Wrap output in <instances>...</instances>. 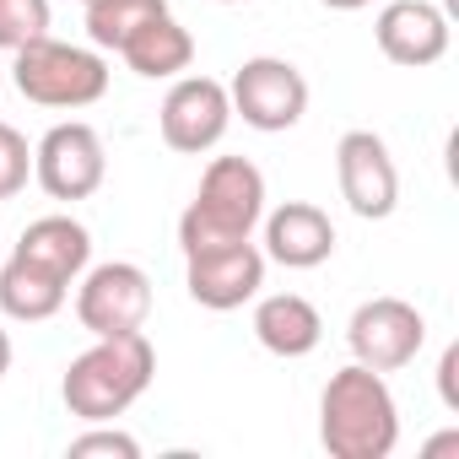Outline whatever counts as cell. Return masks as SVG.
I'll return each mask as SVG.
<instances>
[{
    "label": "cell",
    "instance_id": "6da1fadb",
    "mask_svg": "<svg viewBox=\"0 0 459 459\" xmlns=\"http://www.w3.org/2000/svg\"><path fill=\"white\" fill-rule=\"evenodd\" d=\"M319 443L330 459H389L400 443V405L384 373L351 362L319 394Z\"/></svg>",
    "mask_w": 459,
    "mask_h": 459
},
{
    "label": "cell",
    "instance_id": "7a4b0ae2",
    "mask_svg": "<svg viewBox=\"0 0 459 459\" xmlns=\"http://www.w3.org/2000/svg\"><path fill=\"white\" fill-rule=\"evenodd\" d=\"M152 373H157V351H152L146 330H130V335H92V346L65 368L60 394H65V411L92 427V421L125 416V411L152 389Z\"/></svg>",
    "mask_w": 459,
    "mask_h": 459
},
{
    "label": "cell",
    "instance_id": "3957f363",
    "mask_svg": "<svg viewBox=\"0 0 459 459\" xmlns=\"http://www.w3.org/2000/svg\"><path fill=\"white\" fill-rule=\"evenodd\" d=\"M265 216V173L249 157H216L200 173L195 200L178 216V249H221V244H244Z\"/></svg>",
    "mask_w": 459,
    "mask_h": 459
},
{
    "label": "cell",
    "instance_id": "277c9868",
    "mask_svg": "<svg viewBox=\"0 0 459 459\" xmlns=\"http://www.w3.org/2000/svg\"><path fill=\"white\" fill-rule=\"evenodd\" d=\"M12 82L28 103L39 108H87L108 92V65L92 49L60 44V39H33L12 60Z\"/></svg>",
    "mask_w": 459,
    "mask_h": 459
},
{
    "label": "cell",
    "instance_id": "5b68a950",
    "mask_svg": "<svg viewBox=\"0 0 459 459\" xmlns=\"http://www.w3.org/2000/svg\"><path fill=\"white\" fill-rule=\"evenodd\" d=\"M227 103H233V114H244L249 130L281 135L308 114V82H303V71L292 60L255 55V60L238 65L233 87H227Z\"/></svg>",
    "mask_w": 459,
    "mask_h": 459
},
{
    "label": "cell",
    "instance_id": "8992f818",
    "mask_svg": "<svg viewBox=\"0 0 459 459\" xmlns=\"http://www.w3.org/2000/svg\"><path fill=\"white\" fill-rule=\"evenodd\" d=\"M76 319L87 335H130L146 330L152 319V276L130 260H108L82 271V292H76Z\"/></svg>",
    "mask_w": 459,
    "mask_h": 459
},
{
    "label": "cell",
    "instance_id": "52a82bcc",
    "mask_svg": "<svg viewBox=\"0 0 459 459\" xmlns=\"http://www.w3.org/2000/svg\"><path fill=\"white\" fill-rule=\"evenodd\" d=\"M108 157H103V135L82 119L55 125L39 146H33V178L44 184L49 200H87L103 189Z\"/></svg>",
    "mask_w": 459,
    "mask_h": 459
},
{
    "label": "cell",
    "instance_id": "ba28073f",
    "mask_svg": "<svg viewBox=\"0 0 459 459\" xmlns=\"http://www.w3.org/2000/svg\"><path fill=\"white\" fill-rule=\"evenodd\" d=\"M421 341H427V319H421L416 303H405V298H368V303L351 314V325H346L351 357H357L362 368H373V373H394V368L416 362Z\"/></svg>",
    "mask_w": 459,
    "mask_h": 459
},
{
    "label": "cell",
    "instance_id": "9c48e42d",
    "mask_svg": "<svg viewBox=\"0 0 459 459\" xmlns=\"http://www.w3.org/2000/svg\"><path fill=\"white\" fill-rule=\"evenodd\" d=\"M157 125H162V141H168L173 152H184V157L211 152V146L227 135V125H233L227 87H221L216 76H173Z\"/></svg>",
    "mask_w": 459,
    "mask_h": 459
},
{
    "label": "cell",
    "instance_id": "30bf717a",
    "mask_svg": "<svg viewBox=\"0 0 459 459\" xmlns=\"http://www.w3.org/2000/svg\"><path fill=\"white\" fill-rule=\"evenodd\" d=\"M335 178H341V200L362 216V221H384L400 205V168L389 157V146L373 130H346L335 146Z\"/></svg>",
    "mask_w": 459,
    "mask_h": 459
},
{
    "label": "cell",
    "instance_id": "8fae6325",
    "mask_svg": "<svg viewBox=\"0 0 459 459\" xmlns=\"http://www.w3.org/2000/svg\"><path fill=\"white\" fill-rule=\"evenodd\" d=\"M184 287L200 308H244L249 298H260L265 287V255L244 238V244H221V249H200L184 255Z\"/></svg>",
    "mask_w": 459,
    "mask_h": 459
},
{
    "label": "cell",
    "instance_id": "7c38bea8",
    "mask_svg": "<svg viewBox=\"0 0 459 459\" xmlns=\"http://www.w3.org/2000/svg\"><path fill=\"white\" fill-rule=\"evenodd\" d=\"M378 33V49L384 60L405 65V71H421V65H437L448 55V17L432 6V0H389L373 22Z\"/></svg>",
    "mask_w": 459,
    "mask_h": 459
},
{
    "label": "cell",
    "instance_id": "4fadbf2b",
    "mask_svg": "<svg viewBox=\"0 0 459 459\" xmlns=\"http://www.w3.org/2000/svg\"><path fill=\"white\" fill-rule=\"evenodd\" d=\"M335 255V221L308 205V200H287L265 216V260L287 265V271H314Z\"/></svg>",
    "mask_w": 459,
    "mask_h": 459
},
{
    "label": "cell",
    "instance_id": "5bb4252c",
    "mask_svg": "<svg viewBox=\"0 0 459 459\" xmlns=\"http://www.w3.org/2000/svg\"><path fill=\"white\" fill-rule=\"evenodd\" d=\"M255 341H260L271 357L298 362V357H308V351L325 341V319H319V308H314L308 298H298V292H271V298L255 303Z\"/></svg>",
    "mask_w": 459,
    "mask_h": 459
},
{
    "label": "cell",
    "instance_id": "9a60e30c",
    "mask_svg": "<svg viewBox=\"0 0 459 459\" xmlns=\"http://www.w3.org/2000/svg\"><path fill=\"white\" fill-rule=\"evenodd\" d=\"M12 255L44 265L60 281H76L87 271V260H92V233H87L76 216H39V221L22 227V238H17Z\"/></svg>",
    "mask_w": 459,
    "mask_h": 459
},
{
    "label": "cell",
    "instance_id": "2e32d148",
    "mask_svg": "<svg viewBox=\"0 0 459 459\" xmlns=\"http://www.w3.org/2000/svg\"><path fill=\"white\" fill-rule=\"evenodd\" d=\"M65 298H71V281L49 276L44 265H33V260H22V255H12L6 265H0V314L17 319V325H44V319H55V314L65 308Z\"/></svg>",
    "mask_w": 459,
    "mask_h": 459
},
{
    "label": "cell",
    "instance_id": "e0dca14e",
    "mask_svg": "<svg viewBox=\"0 0 459 459\" xmlns=\"http://www.w3.org/2000/svg\"><path fill=\"white\" fill-rule=\"evenodd\" d=\"M119 55H125V65H130L135 76H146V82H173V76L189 71L195 39H189V28H178V22L162 12V17H152L146 28H135Z\"/></svg>",
    "mask_w": 459,
    "mask_h": 459
},
{
    "label": "cell",
    "instance_id": "ac0fdd59",
    "mask_svg": "<svg viewBox=\"0 0 459 459\" xmlns=\"http://www.w3.org/2000/svg\"><path fill=\"white\" fill-rule=\"evenodd\" d=\"M168 12V0H92L87 6V39L98 44V49H125V39L135 33V28H146L152 17H162Z\"/></svg>",
    "mask_w": 459,
    "mask_h": 459
},
{
    "label": "cell",
    "instance_id": "d6986e66",
    "mask_svg": "<svg viewBox=\"0 0 459 459\" xmlns=\"http://www.w3.org/2000/svg\"><path fill=\"white\" fill-rule=\"evenodd\" d=\"M49 33V0H0V49H22Z\"/></svg>",
    "mask_w": 459,
    "mask_h": 459
},
{
    "label": "cell",
    "instance_id": "ffe728a7",
    "mask_svg": "<svg viewBox=\"0 0 459 459\" xmlns=\"http://www.w3.org/2000/svg\"><path fill=\"white\" fill-rule=\"evenodd\" d=\"M33 178V152H28V135L17 125L0 119V200H17Z\"/></svg>",
    "mask_w": 459,
    "mask_h": 459
},
{
    "label": "cell",
    "instance_id": "44dd1931",
    "mask_svg": "<svg viewBox=\"0 0 459 459\" xmlns=\"http://www.w3.org/2000/svg\"><path fill=\"white\" fill-rule=\"evenodd\" d=\"M87 454H114V459H141V443L130 432H114L103 421H92V432L71 437V459H87Z\"/></svg>",
    "mask_w": 459,
    "mask_h": 459
},
{
    "label": "cell",
    "instance_id": "7402d4cb",
    "mask_svg": "<svg viewBox=\"0 0 459 459\" xmlns=\"http://www.w3.org/2000/svg\"><path fill=\"white\" fill-rule=\"evenodd\" d=\"M454 373H459V346H448V351H443V362H437V394H443V405H448V411H459Z\"/></svg>",
    "mask_w": 459,
    "mask_h": 459
},
{
    "label": "cell",
    "instance_id": "603a6c76",
    "mask_svg": "<svg viewBox=\"0 0 459 459\" xmlns=\"http://www.w3.org/2000/svg\"><path fill=\"white\" fill-rule=\"evenodd\" d=\"M6 373H12V335L0 330V378H6Z\"/></svg>",
    "mask_w": 459,
    "mask_h": 459
},
{
    "label": "cell",
    "instance_id": "cb8c5ba5",
    "mask_svg": "<svg viewBox=\"0 0 459 459\" xmlns=\"http://www.w3.org/2000/svg\"><path fill=\"white\" fill-rule=\"evenodd\" d=\"M319 6H330V12H362L368 0H319Z\"/></svg>",
    "mask_w": 459,
    "mask_h": 459
},
{
    "label": "cell",
    "instance_id": "d4e9b609",
    "mask_svg": "<svg viewBox=\"0 0 459 459\" xmlns=\"http://www.w3.org/2000/svg\"><path fill=\"white\" fill-rule=\"evenodd\" d=\"M221 6H238V0H221Z\"/></svg>",
    "mask_w": 459,
    "mask_h": 459
},
{
    "label": "cell",
    "instance_id": "484cf974",
    "mask_svg": "<svg viewBox=\"0 0 459 459\" xmlns=\"http://www.w3.org/2000/svg\"><path fill=\"white\" fill-rule=\"evenodd\" d=\"M82 6H92V0H82Z\"/></svg>",
    "mask_w": 459,
    "mask_h": 459
},
{
    "label": "cell",
    "instance_id": "4316f807",
    "mask_svg": "<svg viewBox=\"0 0 459 459\" xmlns=\"http://www.w3.org/2000/svg\"><path fill=\"white\" fill-rule=\"evenodd\" d=\"M0 82H6V71H0Z\"/></svg>",
    "mask_w": 459,
    "mask_h": 459
}]
</instances>
